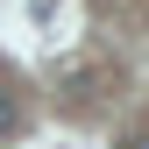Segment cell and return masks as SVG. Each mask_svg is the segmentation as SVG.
<instances>
[{
  "instance_id": "cell-1",
  "label": "cell",
  "mask_w": 149,
  "mask_h": 149,
  "mask_svg": "<svg viewBox=\"0 0 149 149\" xmlns=\"http://www.w3.org/2000/svg\"><path fill=\"white\" fill-rule=\"evenodd\" d=\"M14 128H22V100L0 85V135H14Z\"/></svg>"
}]
</instances>
